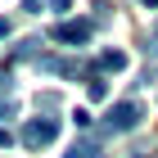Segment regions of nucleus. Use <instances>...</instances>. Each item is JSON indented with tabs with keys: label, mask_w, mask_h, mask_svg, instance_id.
I'll list each match as a JSON object with an SVG mask.
<instances>
[{
	"label": "nucleus",
	"mask_w": 158,
	"mask_h": 158,
	"mask_svg": "<svg viewBox=\"0 0 158 158\" xmlns=\"http://www.w3.org/2000/svg\"><path fill=\"white\" fill-rule=\"evenodd\" d=\"M14 109H18V104H14L9 95H0V118H14Z\"/></svg>",
	"instance_id": "obj_12"
},
{
	"label": "nucleus",
	"mask_w": 158,
	"mask_h": 158,
	"mask_svg": "<svg viewBox=\"0 0 158 158\" xmlns=\"http://www.w3.org/2000/svg\"><path fill=\"white\" fill-rule=\"evenodd\" d=\"M86 99H90V104H104V99H109V81L99 73H90V81H86Z\"/></svg>",
	"instance_id": "obj_8"
},
{
	"label": "nucleus",
	"mask_w": 158,
	"mask_h": 158,
	"mask_svg": "<svg viewBox=\"0 0 158 158\" xmlns=\"http://www.w3.org/2000/svg\"><path fill=\"white\" fill-rule=\"evenodd\" d=\"M41 73H50V77H63V81H77V77L86 73V63L81 59H73V54H41Z\"/></svg>",
	"instance_id": "obj_3"
},
{
	"label": "nucleus",
	"mask_w": 158,
	"mask_h": 158,
	"mask_svg": "<svg viewBox=\"0 0 158 158\" xmlns=\"http://www.w3.org/2000/svg\"><path fill=\"white\" fill-rule=\"evenodd\" d=\"M99 154H104V149H99V140H95V135H81V140L68 149V158H99Z\"/></svg>",
	"instance_id": "obj_7"
},
{
	"label": "nucleus",
	"mask_w": 158,
	"mask_h": 158,
	"mask_svg": "<svg viewBox=\"0 0 158 158\" xmlns=\"http://www.w3.org/2000/svg\"><path fill=\"white\" fill-rule=\"evenodd\" d=\"M9 59H14V63H23V59H41V36H27V41H18V45L9 50Z\"/></svg>",
	"instance_id": "obj_6"
},
{
	"label": "nucleus",
	"mask_w": 158,
	"mask_h": 158,
	"mask_svg": "<svg viewBox=\"0 0 158 158\" xmlns=\"http://www.w3.org/2000/svg\"><path fill=\"white\" fill-rule=\"evenodd\" d=\"M36 109L41 113H54V109H59V95H54V90H41V95H36Z\"/></svg>",
	"instance_id": "obj_10"
},
{
	"label": "nucleus",
	"mask_w": 158,
	"mask_h": 158,
	"mask_svg": "<svg viewBox=\"0 0 158 158\" xmlns=\"http://www.w3.org/2000/svg\"><path fill=\"white\" fill-rule=\"evenodd\" d=\"M68 5H73V0H50L45 9H54V14H68Z\"/></svg>",
	"instance_id": "obj_14"
},
{
	"label": "nucleus",
	"mask_w": 158,
	"mask_h": 158,
	"mask_svg": "<svg viewBox=\"0 0 158 158\" xmlns=\"http://www.w3.org/2000/svg\"><path fill=\"white\" fill-rule=\"evenodd\" d=\"M9 32H14V18H0V41L9 36Z\"/></svg>",
	"instance_id": "obj_17"
},
{
	"label": "nucleus",
	"mask_w": 158,
	"mask_h": 158,
	"mask_svg": "<svg viewBox=\"0 0 158 158\" xmlns=\"http://www.w3.org/2000/svg\"><path fill=\"white\" fill-rule=\"evenodd\" d=\"M9 90H14V77H9V73H0V95H9Z\"/></svg>",
	"instance_id": "obj_15"
},
{
	"label": "nucleus",
	"mask_w": 158,
	"mask_h": 158,
	"mask_svg": "<svg viewBox=\"0 0 158 158\" xmlns=\"http://www.w3.org/2000/svg\"><path fill=\"white\" fill-rule=\"evenodd\" d=\"M145 54H149V59H158V23H154V32H149V41H145Z\"/></svg>",
	"instance_id": "obj_11"
},
{
	"label": "nucleus",
	"mask_w": 158,
	"mask_h": 158,
	"mask_svg": "<svg viewBox=\"0 0 158 158\" xmlns=\"http://www.w3.org/2000/svg\"><path fill=\"white\" fill-rule=\"evenodd\" d=\"M23 14H45V5L41 0H23Z\"/></svg>",
	"instance_id": "obj_13"
},
{
	"label": "nucleus",
	"mask_w": 158,
	"mask_h": 158,
	"mask_svg": "<svg viewBox=\"0 0 158 158\" xmlns=\"http://www.w3.org/2000/svg\"><path fill=\"white\" fill-rule=\"evenodd\" d=\"M5 145H14V131H9V127H0V149H5Z\"/></svg>",
	"instance_id": "obj_16"
},
{
	"label": "nucleus",
	"mask_w": 158,
	"mask_h": 158,
	"mask_svg": "<svg viewBox=\"0 0 158 158\" xmlns=\"http://www.w3.org/2000/svg\"><path fill=\"white\" fill-rule=\"evenodd\" d=\"M90 32H95V23H90V18H68V23H54V41H59V45H86V41H90Z\"/></svg>",
	"instance_id": "obj_4"
},
{
	"label": "nucleus",
	"mask_w": 158,
	"mask_h": 158,
	"mask_svg": "<svg viewBox=\"0 0 158 158\" xmlns=\"http://www.w3.org/2000/svg\"><path fill=\"white\" fill-rule=\"evenodd\" d=\"M122 68H127V54H122V50H104L90 73H122Z\"/></svg>",
	"instance_id": "obj_5"
},
{
	"label": "nucleus",
	"mask_w": 158,
	"mask_h": 158,
	"mask_svg": "<svg viewBox=\"0 0 158 158\" xmlns=\"http://www.w3.org/2000/svg\"><path fill=\"white\" fill-rule=\"evenodd\" d=\"M50 140H59V118H27L23 131H18L23 149H45Z\"/></svg>",
	"instance_id": "obj_2"
},
{
	"label": "nucleus",
	"mask_w": 158,
	"mask_h": 158,
	"mask_svg": "<svg viewBox=\"0 0 158 158\" xmlns=\"http://www.w3.org/2000/svg\"><path fill=\"white\" fill-rule=\"evenodd\" d=\"M140 122H145V104H135V99H118V104L99 118L95 140H104V135H122V131H135Z\"/></svg>",
	"instance_id": "obj_1"
},
{
	"label": "nucleus",
	"mask_w": 158,
	"mask_h": 158,
	"mask_svg": "<svg viewBox=\"0 0 158 158\" xmlns=\"http://www.w3.org/2000/svg\"><path fill=\"white\" fill-rule=\"evenodd\" d=\"M90 9H95V18H90V23H95V27H104V23H109V18H113V5H109V0H95Z\"/></svg>",
	"instance_id": "obj_9"
}]
</instances>
